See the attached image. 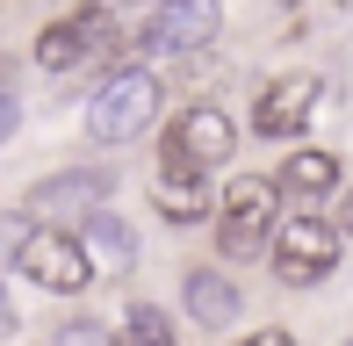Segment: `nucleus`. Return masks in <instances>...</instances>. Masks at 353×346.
Returning <instances> with one entry per match:
<instances>
[{"label": "nucleus", "instance_id": "13", "mask_svg": "<svg viewBox=\"0 0 353 346\" xmlns=\"http://www.w3.org/2000/svg\"><path fill=\"white\" fill-rule=\"evenodd\" d=\"M152 210L166 216V224H210L216 195H210V181H159L152 187Z\"/></svg>", "mask_w": 353, "mask_h": 346}, {"label": "nucleus", "instance_id": "7", "mask_svg": "<svg viewBox=\"0 0 353 346\" xmlns=\"http://www.w3.org/2000/svg\"><path fill=\"white\" fill-rule=\"evenodd\" d=\"M216 29H223L216 0H166V8L137 29V43H144V58H195V51H210Z\"/></svg>", "mask_w": 353, "mask_h": 346}, {"label": "nucleus", "instance_id": "11", "mask_svg": "<svg viewBox=\"0 0 353 346\" xmlns=\"http://www.w3.org/2000/svg\"><path fill=\"white\" fill-rule=\"evenodd\" d=\"M281 195H296V202H317V195H332L339 187V159L332 152H317V145H303V152H288L281 159Z\"/></svg>", "mask_w": 353, "mask_h": 346}, {"label": "nucleus", "instance_id": "18", "mask_svg": "<svg viewBox=\"0 0 353 346\" xmlns=\"http://www.w3.org/2000/svg\"><path fill=\"white\" fill-rule=\"evenodd\" d=\"M238 346H296L288 332H252V339H238Z\"/></svg>", "mask_w": 353, "mask_h": 346}, {"label": "nucleus", "instance_id": "1", "mask_svg": "<svg viewBox=\"0 0 353 346\" xmlns=\"http://www.w3.org/2000/svg\"><path fill=\"white\" fill-rule=\"evenodd\" d=\"M274 231H281V187L267 173H245V181L223 187V202H216V253L223 260L274 253Z\"/></svg>", "mask_w": 353, "mask_h": 346}, {"label": "nucleus", "instance_id": "5", "mask_svg": "<svg viewBox=\"0 0 353 346\" xmlns=\"http://www.w3.org/2000/svg\"><path fill=\"white\" fill-rule=\"evenodd\" d=\"M267 260H274V274L288 281V289H317V281L339 267V231H332L325 216H281Z\"/></svg>", "mask_w": 353, "mask_h": 346}, {"label": "nucleus", "instance_id": "4", "mask_svg": "<svg viewBox=\"0 0 353 346\" xmlns=\"http://www.w3.org/2000/svg\"><path fill=\"white\" fill-rule=\"evenodd\" d=\"M152 116H159V80L152 72H116L87 101V137L94 145H137L152 130Z\"/></svg>", "mask_w": 353, "mask_h": 346}, {"label": "nucleus", "instance_id": "14", "mask_svg": "<svg viewBox=\"0 0 353 346\" xmlns=\"http://www.w3.org/2000/svg\"><path fill=\"white\" fill-rule=\"evenodd\" d=\"M116 346H181V339H173V325H166V310H159V303H130Z\"/></svg>", "mask_w": 353, "mask_h": 346}, {"label": "nucleus", "instance_id": "20", "mask_svg": "<svg viewBox=\"0 0 353 346\" xmlns=\"http://www.w3.org/2000/svg\"><path fill=\"white\" fill-rule=\"evenodd\" d=\"M346 231H353V195H346Z\"/></svg>", "mask_w": 353, "mask_h": 346}, {"label": "nucleus", "instance_id": "2", "mask_svg": "<svg viewBox=\"0 0 353 346\" xmlns=\"http://www.w3.org/2000/svg\"><path fill=\"white\" fill-rule=\"evenodd\" d=\"M238 152V123L223 108L195 101L188 116L166 123V145H159V181H210V173Z\"/></svg>", "mask_w": 353, "mask_h": 346}, {"label": "nucleus", "instance_id": "9", "mask_svg": "<svg viewBox=\"0 0 353 346\" xmlns=\"http://www.w3.org/2000/svg\"><path fill=\"white\" fill-rule=\"evenodd\" d=\"M22 267L29 281H37V289H51V296H79L94 281V260H87V245L79 238H65V231H37V238L22 245Z\"/></svg>", "mask_w": 353, "mask_h": 346}, {"label": "nucleus", "instance_id": "10", "mask_svg": "<svg viewBox=\"0 0 353 346\" xmlns=\"http://www.w3.org/2000/svg\"><path fill=\"white\" fill-rule=\"evenodd\" d=\"M238 303H245V296H238V281L223 274V267H195V274H188V318L195 325L223 332V325L238 318Z\"/></svg>", "mask_w": 353, "mask_h": 346}, {"label": "nucleus", "instance_id": "19", "mask_svg": "<svg viewBox=\"0 0 353 346\" xmlns=\"http://www.w3.org/2000/svg\"><path fill=\"white\" fill-rule=\"evenodd\" d=\"M8 325H14V310H8V296H0V332H8Z\"/></svg>", "mask_w": 353, "mask_h": 346}, {"label": "nucleus", "instance_id": "16", "mask_svg": "<svg viewBox=\"0 0 353 346\" xmlns=\"http://www.w3.org/2000/svg\"><path fill=\"white\" fill-rule=\"evenodd\" d=\"M51 346H116V339H108L101 325H65V332H58Z\"/></svg>", "mask_w": 353, "mask_h": 346}, {"label": "nucleus", "instance_id": "17", "mask_svg": "<svg viewBox=\"0 0 353 346\" xmlns=\"http://www.w3.org/2000/svg\"><path fill=\"white\" fill-rule=\"evenodd\" d=\"M14 130H22V101H14V94H0V145H8Z\"/></svg>", "mask_w": 353, "mask_h": 346}, {"label": "nucleus", "instance_id": "6", "mask_svg": "<svg viewBox=\"0 0 353 346\" xmlns=\"http://www.w3.org/2000/svg\"><path fill=\"white\" fill-rule=\"evenodd\" d=\"M108 43H116V14H108L101 0H87V8L58 14V22L37 37V65L43 72H79L87 58H101Z\"/></svg>", "mask_w": 353, "mask_h": 346}, {"label": "nucleus", "instance_id": "8", "mask_svg": "<svg viewBox=\"0 0 353 346\" xmlns=\"http://www.w3.org/2000/svg\"><path fill=\"white\" fill-rule=\"evenodd\" d=\"M317 101H325V80L317 72H281V80L260 87V101H252V137H296L303 123L317 116Z\"/></svg>", "mask_w": 353, "mask_h": 346}, {"label": "nucleus", "instance_id": "3", "mask_svg": "<svg viewBox=\"0 0 353 346\" xmlns=\"http://www.w3.org/2000/svg\"><path fill=\"white\" fill-rule=\"evenodd\" d=\"M108 195H116V173H94V166H65V173H43L37 187H29L22 216L29 224H51L79 238V231L94 224V216H108Z\"/></svg>", "mask_w": 353, "mask_h": 346}, {"label": "nucleus", "instance_id": "15", "mask_svg": "<svg viewBox=\"0 0 353 346\" xmlns=\"http://www.w3.org/2000/svg\"><path fill=\"white\" fill-rule=\"evenodd\" d=\"M29 238H37V231H29V216H22V210H0V267L22 260V245H29Z\"/></svg>", "mask_w": 353, "mask_h": 346}, {"label": "nucleus", "instance_id": "21", "mask_svg": "<svg viewBox=\"0 0 353 346\" xmlns=\"http://www.w3.org/2000/svg\"><path fill=\"white\" fill-rule=\"evenodd\" d=\"M0 94H8V87H0Z\"/></svg>", "mask_w": 353, "mask_h": 346}, {"label": "nucleus", "instance_id": "12", "mask_svg": "<svg viewBox=\"0 0 353 346\" xmlns=\"http://www.w3.org/2000/svg\"><path fill=\"white\" fill-rule=\"evenodd\" d=\"M79 245H87V260L108 267V274H130V267H137V238H130L123 216H94V224L79 231Z\"/></svg>", "mask_w": 353, "mask_h": 346}]
</instances>
